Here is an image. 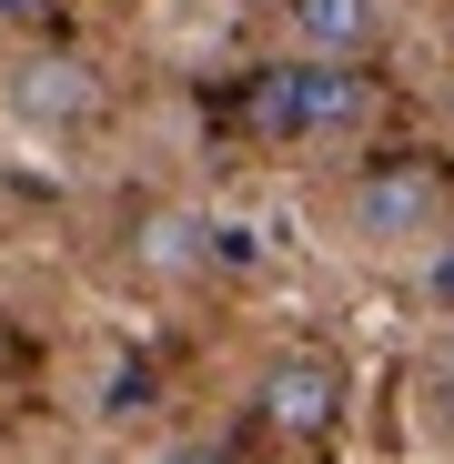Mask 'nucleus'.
I'll list each match as a JSON object with an SVG mask.
<instances>
[{"label": "nucleus", "instance_id": "1", "mask_svg": "<svg viewBox=\"0 0 454 464\" xmlns=\"http://www.w3.org/2000/svg\"><path fill=\"white\" fill-rule=\"evenodd\" d=\"M263 424L283 434V444H324L333 424H343V363L324 353V343H283L273 363H263Z\"/></svg>", "mask_w": 454, "mask_h": 464}, {"label": "nucleus", "instance_id": "2", "mask_svg": "<svg viewBox=\"0 0 454 464\" xmlns=\"http://www.w3.org/2000/svg\"><path fill=\"white\" fill-rule=\"evenodd\" d=\"M343 212H353V232H363V243L414 253L424 232H444V182H434L424 162H363V182L343 192Z\"/></svg>", "mask_w": 454, "mask_h": 464}, {"label": "nucleus", "instance_id": "3", "mask_svg": "<svg viewBox=\"0 0 454 464\" xmlns=\"http://www.w3.org/2000/svg\"><path fill=\"white\" fill-rule=\"evenodd\" d=\"M384 92L363 82V61H333V51H303V92H293V141H363Z\"/></svg>", "mask_w": 454, "mask_h": 464}, {"label": "nucleus", "instance_id": "4", "mask_svg": "<svg viewBox=\"0 0 454 464\" xmlns=\"http://www.w3.org/2000/svg\"><path fill=\"white\" fill-rule=\"evenodd\" d=\"M11 102H21V121H41V131H82V121L101 111V82H92L82 51H31V61L11 71Z\"/></svg>", "mask_w": 454, "mask_h": 464}, {"label": "nucleus", "instance_id": "5", "mask_svg": "<svg viewBox=\"0 0 454 464\" xmlns=\"http://www.w3.org/2000/svg\"><path fill=\"white\" fill-rule=\"evenodd\" d=\"M212 253H222L212 212H192V202H162V212H141V273H162V283H192V273H212Z\"/></svg>", "mask_w": 454, "mask_h": 464}, {"label": "nucleus", "instance_id": "6", "mask_svg": "<svg viewBox=\"0 0 454 464\" xmlns=\"http://www.w3.org/2000/svg\"><path fill=\"white\" fill-rule=\"evenodd\" d=\"M293 41L333 51V61H363L384 41V0H293Z\"/></svg>", "mask_w": 454, "mask_h": 464}, {"label": "nucleus", "instance_id": "7", "mask_svg": "<svg viewBox=\"0 0 454 464\" xmlns=\"http://www.w3.org/2000/svg\"><path fill=\"white\" fill-rule=\"evenodd\" d=\"M414 253H424V273H414V293L434 303V314H454V232H424Z\"/></svg>", "mask_w": 454, "mask_h": 464}, {"label": "nucleus", "instance_id": "8", "mask_svg": "<svg viewBox=\"0 0 454 464\" xmlns=\"http://www.w3.org/2000/svg\"><path fill=\"white\" fill-rule=\"evenodd\" d=\"M141 404H151V373H141V363H111V373H101V414L121 424V414H141Z\"/></svg>", "mask_w": 454, "mask_h": 464}, {"label": "nucleus", "instance_id": "9", "mask_svg": "<svg viewBox=\"0 0 454 464\" xmlns=\"http://www.w3.org/2000/svg\"><path fill=\"white\" fill-rule=\"evenodd\" d=\"M424 404H434V424L454 434V343H444V353L424 363Z\"/></svg>", "mask_w": 454, "mask_h": 464}, {"label": "nucleus", "instance_id": "10", "mask_svg": "<svg viewBox=\"0 0 454 464\" xmlns=\"http://www.w3.org/2000/svg\"><path fill=\"white\" fill-rule=\"evenodd\" d=\"M151 464H243V454H233V444H212V434H192V444H162Z\"/></svg>", "mask_w": 454, "mask_h": 464}, {"label": "nucleus", "instance_id": "11", "mask_svg": "<svg viewBox=\"0 0 454 464\" xmlns=\"http://www.w3.org/2000/svg\"><path fill=\"white\" fill-rule=\"evenodd\" d=\"M21 11H41V0H0V21H21Z\"/></svg>", "mask_w": 454, "mask_h": 464}]
</instances>
